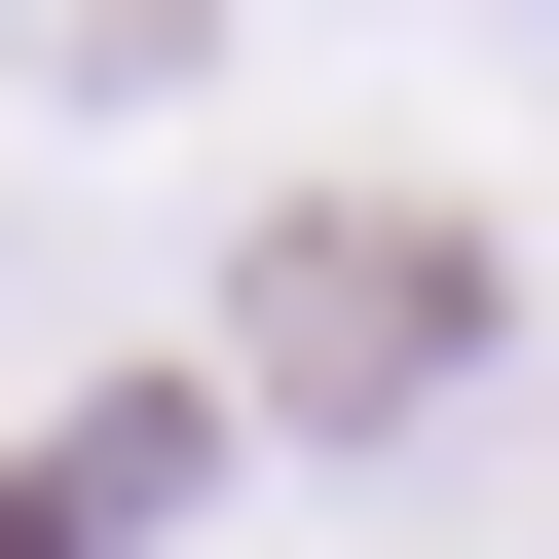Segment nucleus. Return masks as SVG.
<instances>
[{
    "label": "nucleus",
    "instance_id": "obj_1",
    "mask_svg": "<svg viewBox=\"0 0 559 559\" xmlns=\"http://www.w3.org/2000/svg\"><path fill=\"white\" fill-rule=\"evenodd\" d=\"M448 373H485V224H448V187L261 224V411H299V448H411Z\"/></svg>",
    "mask_w": 559,
    "mask_h": 559
}]
</instances>
